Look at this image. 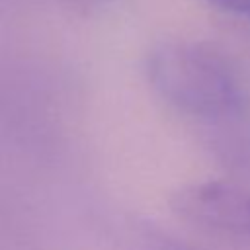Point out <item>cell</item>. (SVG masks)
<instances>
[{"label": "cell", "instance_id": "6da1fadb", "mask_svg": "<svg viewBox=\"0 0 250 250\" xmlns=\"http://www.w3.org/2000/svg\"><path fill=\"white\" fill-rule=\"evenodd\" d=\"M146 78L170 107L195 119H230L246 107L244 88L230 62L199 43L156 45L146 57Z\"/></svg>", "mask_w": 250, "mask_h": 250}, {"label": "cell", "instance_id": "7a4b0ae2", "mask_svg": "<svg viewBox=\"0 0 250 250\" xmlns=\"http://www.w3.org/2000/svg\"><path fill=\"white\" fill-rule=\"evenodd\" d=\"M174 211L188 223L250 244V193L225 182H199L180 189L172 199Z\"/></svg>", "mask_w": 250, "mask_h": 250}, {"label": "cell", "instance_id": "3957f363", "mask_svg": "<svg viewBox=\"0 0 250 250\" xmlns=\"http://www.w3.org/2000/svg\"><path fill=\"white\" fill-rule=\"evenodd\" d=\"M143 250H197V248H191L174 238L162 236L160 232H148V236L143 244Z\"/></svg>", "mask_w": 250, "mask_h": 250}, {"label": "cell", "instance_id": "277c9868", "mask_svg": "<svg viewBox=\"0 0 250 250\" xmlns=\"http://www.w3.org/2000/svg\"><path fill=\"white\" fill-rule=\"evenodd\" d=\"M225 12L238 14V16H248L250 18V0H205Z\"/></svg>", "mask_w": 250, "mask_h": 250}, {"label": "cell", "instance_id": "5b68a950", "mask_svg": "<svg viewBox=\"0 0 250 250\" xmlns=\"http://www.w3.org/2000/svg\"><path fill=\"white\" fill-rule=\"evenodd\" d=\"M70 2H100V0H70Z\"/></svg>", "mask_w": 250, "mask_h": 250}]
</instances>
